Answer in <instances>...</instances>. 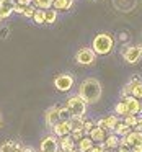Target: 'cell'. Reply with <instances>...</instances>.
<instances>
[{"label": "cell", "mask_w": 142, "mask_h": 152, "mask_svg": "<svg viewBox=\"0 0 142 152\" xmlns=\"http://www.w3.org/2000/svg\"><path fill=\"white\" fill-rule=\"evenodd\" d=\"M103 144H105L106 149H116V147H119V137L113 132V134L106 136V139H105Z\"/></svg>", "instance_id": "obj_22"}, {"label": "cell", "mask_w": 142, "mask_h": 152, "mask_svg": "<svg viewBox=\"0 0 142 152\" xmlns=\"http://www.w3.org/2000/svg\"><path fill=\"white\" fill-rule=\"evenodd\" d=\"M0 124H2V116H0Z\"/></svg>", "instance_id": "obj_40"}, {"label": "cell", "mask_w": 142, "mask_h": 152, "mask_svg": "<svg viewBox=\"0 0 142 152\" xmlns=\"http://www.w3.org/2000/svg\"><path fill=\"white\" fill-rule=\"evenodd\" d=\"M21 152H34V151H33V149H30V147H23V151H21Z\"/></svg>", "instance_id": "obj_38"}, {"label": "cell", "mask_w": 142, "mask_h": 152, "mask_svg": "<svg viewBox=\"0 0 142 152\" xmlns=\"http://www.w3.org/2000/svg\"><path fill=\"white\" fill-rule=\"evenodd\" d=\"M75 149V141L69 136H64V137H59V151L62 152H72Z\"/></svg>", "instance_id": "obj_15"}, {"label": "cell", "mask_w": 142, "mask_h": 152, "mask_svg": "<svg viewBox=\"0 0 142 152\" xmlns=\"http://www.w3.org/2000/svg\"><path fill=\"white\" fill-rule=\"evenodd\" d=\"M142 56V44H134L131 48H126L124 53H122V57L127 64H135Z\"/></svg>", "instance_id": "obj_5"}, {"label": "cell", "mask_w": 142, "mask_h": 152, "mask_svg": "<svg viewBox=\"0 0 142 152\" xmlns=\"http://www.w3.org/2000/svg\"><path fill=\"white\" fill-rule=\"evenodd\" d=\"M54 85L59 92H69L74 85V77L69 75V74H60L54 79Z\"/></svg>", "instance_id": "obj_8"}, {"label": "cell", "mask_w": 142, "mask_h": 152, "mask_svg": "<svg viewBox=\"0 0 142 152\" xmlns=\"http://www.w3.org/2000/svg\"><path fill=\"white\" fill-rule=\"evenodd\" d=\"M8 36V28H2L0 30V38H7Z\"/></svg>", "instance_id": "obj_34"}, {"label": "cell", "mask_w": 142, "mask_h": 152, "mask_svg": "<svg viewBox=\"0 0 142 152\" xmlns=\"http://www.w3.org/2000/svg\"><path fill=\"white\" fill-rule=\"evenodd\" d=\"M113 38L109 36L108 33H100L93 38V44H92V49L95 54H100V56H105V54L111 53L113 49Z\"/></svg>", "instance_id": "obj_2"}, {"label": "cell", "mask_w": 142, "mask_h": 152, "mask_svg": "<svg viewBox=\"0 0 142 152\" xmlns=\"http://www.w3.org/2000/svg\"><path fill=\"white\" fill-rule=\"evenodd\" d=\"M79 96L83 100L85 103H96L101 98V83L93 77L85 79L80 83L79 88Z\"/></svg>", "instance_id": "obj_1"}, {"label": "cell", "mask_w": 142, "mask_h": 152, "mask_svg": "<svg viewBox=\"0 0 142 152\" xmlns=\"http://www.w3.org/2000/svg\"><path fill=\"white\" fill-rule=\"evenodd\" d=\"M57 20V12L54 10V8H47V10H44V23H54V21Z\"/></svg>", "instance_id": "obj_23"}, {"label": "cell", "mask_w": 142, "mask_h": 152, "mask_svg": "<svg viewBox=\"0 0 142 152\" xmlns=\"http://www.w3.org/2000/svg\"><path fill=\"white\" fill-rule=\"evenodd\" d=\"M113 131H114V134L118 136V137H124V136H127L129 132L132 131V128H129L124 121H119L118 124L114 126V129H113Z\"/></svg>", "instance_id": "obj_19"}, {"label": "cell", "mask_w": 142, "mask_h": 152, "mask_svg": "<svg viewBox=\"0 0 142 152\" xmlns=\"http://www.w3.org/2000/svg\"><path fill=\"white\" fill-rule=\"evenodd\" d=\"M21 151H23V145L15 141H8L0 145V152H21Z\"/></svg>", "instance_id": "obj_18"}, {"label": "cell", "mask_w": 142, "mask_h": 152, "mask_svg": "<svg viewBox=\"0 0 142 152\" xmlns=\"http://www.w3.org/2000/svg\"><path fill=\"white\" fill-rule=\"evenodd\" d=\"M33 21L38 25H43L44 23V10L36 8V10H34V15H33Z\"/></svg>", "instance_id": "obj_27"}, {"label": "cell", "mask_w": 142, "mask_h": 152, "mask_svg": "<svg viewBox=\"0 0 142 152\" xmlns=\"http://www.w3.org/2000/svg\"><path fill=\"white\" fill-rule=\"evenodd\" d=\"M75 61L79 64H82V66H90V64L95 62V53L90 48H82V49L77 51Z\"/></svg>", "instance_id": "obj_7"}, {"label": "cell", "mask_w": 142, "mask_h": 152, "mask_svg": "<svg viewBox=\"0 0 142 152\" xmlns=\"http://www.w3.org/2000/svg\"><path fill=\"white\" fill-rule=\"evenodd\" d=\"M54 0H33V4L36 8H41V10H47V8L52 7Z\"/></svg>", "instance_id": "obj_24"}, {"label": "cell", "mask_w": 142, "mask_h": 152, "mask_svg": "<svg viewBox=\"0 0 142 152\" xmlns=\"http://www.w3.org/2000/svg\"><path fill=\"white\" fill-rule=\"evenodd\" d=\"M28 5H25V4H20V2H15V8H13V12H17V13H21L23 15L25 13V8H26Z\"/></svg>", "instance_id": "obj_31"}, {"label": "cell", "mask_w": 142, "mask_h": 152, "mask_svg": "<svg viewBox=\"0 0 142 152\" xmlns=\"http://www.w3.org/2000/svg\"><path fill=\"white\" fill-rule=\"evenodd\" d=\"M88 136L95 144H101V142H105V139L108 134H106V129H101V128H98V126H95Z\"/></svg>", "instance_id": "obj_16"}, {"label": "cell", "mask_w": 142, "mask_h": 152, "mask_svg": "<svg viewBox=\"0 0 142 152\" xmlns=\"http://www.w3.org/2000/svg\"><path fill=\"white\" fill-rule=\"evenodd\" d=\"M34 10H36V7H33V5H28L26 8H25V17L26 18H33V15H34Z\"/></svg>", "instance_id": "obj_32"}, {"label": "cell", "mask_w": 142, "mask_h": 152, "mask_svg": "<svg viewBox=\"0 0 142 152\" xmlns=\"http://www.w3.org/2000/svg\"><path fill=\"white\" fill-rule=\"evenodd\" d=\"M118 123H119L118 116L111 115V116H106V118L96 121L95 126H98V128H101V129H114V126L118 124Z\"/></svg>", "instance_id": "obj_13"}, {"label": "cell", "mask_w": 142, "mask_h": 152, "mask_svg": "<svg viewBox=\"0 0 142 152\" xmlns=\"http://www.w3.org/2000/svg\"><path fill=\"white\" fill-rule=\"evenodd\" d=\"M44 118H46V124L49 126V128H54V126L60 121L59 106H51V108L46 111V116H44Z\"/></svg>", "instance_id": "obj_11"}, {"label": "cell", "mask_w": 142, "mask_h": 152, "mask_svg": "<svg viewBox=\"0 0 142 152\" xmlns=\"http://www.w3.org/2000/svg\"><path fill=\"white\" fill-rule=\"evenodd\" d=\"M131 152H142V145H137V147H131Z\"/></svg>", "instance_id": "obj_36"}, {"label": "cell", "mask_w": 142, "mask_h": 152, "mask_svg": "<svg viewBox=\"0 0 142 152\" xmlns=\"http://www.w3.org/2000/svg\"><path fill=\"white\" fill-rule=\"evenodd\" d=\"M119 144L127 145V147H137V145H142V131H131L127 136H124L122 139H119Z\"/></svg>", "instance_id": "obj_6"}, {"label": "cell", "mask_w": 142, "mask_h": 152, "mask_svg": "<svg viewBox=\"0 0 142 152\" xmlns=\"http://www.w3.org/2000/svg\"><path fill=\"white\" fill-rule=\"evenodd\" d=\"M126 96H135V98L142 100V82L139 79H134L131 83H127L124 87V90H122V98H126Z\"/></svg>", "instance_id": "obj_4"}, {"label": "cell", "mask_w": 142, "mask_h": 152, "mask_svg": "<svg viewBox=\"0 0 142 152\" xmlns=\"http://www.w3.org/2000/svg\"><path fill=\"white\" fill-rule=\"evenodd\" d=\"M15 2H20V4H25V5H30L33 0H15Z\"/></svg>", "instance_id": "obj_37"}, {"label": "cell", "mask_w": 142, "mask_h": 152, "mask_svg": "<svg viewBox=\"0 0 142 152\" xmlns=\"http://www.w3.org/2000/svg\"><path fill=\"white\" fill-rule=\"evenodd\" d=\"M72 4H74V0H54L52 2V8L54 10H69L70 7H72Z\"/></svg>", "instance_id": "obj_21"}, {"label": "cell", "mask_w": 142, "mask_h": 152, "mask_svg": "<svg viewBox=\"0 0 142 152\" xmlns=\"http://www.w3.org/2000/svg\"><path fill=\"white\" fill-rule=\"evenodd\" d=\"M69 123H70L72 131H83V124H85L83 116H72V118L69 119Z\"/></svg>", "instance_id": "obj_20"}, {"label": "cell", "mask_w": 142, "mask_h": 152, "mask_svg": "<svg viewBox=\"0 0 142 152\" xmlns=\"http://www.w3.org/2000/svg\"><path fill=\"white\" fill-rule=\"evenodd\" d=\"M83 136H85V132H83V131H72V132H70V137H72L75 142H79Z\"/></svg>", "instance_id": "obj_30"}, {"label": "cell", "mask_w": 142, "mask_h": 152, "mask_svg": "<svg viewBox=\"0 0 142 152\" xmlns=\"http://www.w3.org/2000/svg\"><path fill=\"white\" fill-rule=\"evenodd\" d=\"M93 145H95V142L90 139V136H83V137L77 142V149H79L80 152H90V149H92Z\"/></svg>", "instance_id": "obj_17"}, {"label": "cell", "mask_w": 142, "mask_h": 152, "mask_svg": "<svg viewBox=\"0 0 142 152\" xmlns=\"http://www.w3.org/2000/svg\"><path fill=\"white\" fill-rule=\"evenodd\" d=\"M105 144H103V142H101V144H95V145H93V147L92 149H90V152H105Z\"/></svg>", "instance_id": "obj_33"}, {"label": "cell", "mask_w": 142, "mask_h": 152, "mask_svg": "<svg viewBox=\"0 0 142 152\" xmlns=\"http://www.w3.org/2000/svg\"><path fill=\"white\" fill-rule=\"evenodd\" d=\"M15 8V0H0V15H2V20L8 18L13 13Z\"/></svg>", "instance_id": "obj_14"}, {"label": "cell", "mask_w": 142, "mask_h": 152, "mask_svg": "<svg viewBox=\"0 0 142 152\" xmlns=\"http://www.w3.org/2000/svg\"><path fill=\"white\" fill-rule=\"evenodd\" d=\"M0 20H2V15H0Z\"/></svg>", "instance_id": "obj_41"}, {"label": "cell", "mask_w": 142, "mask_h": 152, "mask_svg": "<svg viewBox=\"0 0 142 152\" xmlns=\"http://www.w3.org/2000/svg\"><path fill=\"white\" fill-rule=\"evenodd\" d=\"M66 108L70 111L72 116H85V111H87V103L80 98L79 95H74L67 100V105Z\"/></svg>", "instance_id": "obj_3"}, {"label": "cell", "mask_w": 142, "mask_h": 152, "mask_svg": "<svg viewBox=\"0 0 142 152\" xmlns=\"http://www.w3.org/2000/svg\"><path fill=\"white\" fill-rule=\"evenodd\" d=\"M59 116H60V121H69V119L72 118V115H70V111L66 108V106H62V108L59 106Z\"/></svg>", "instance_id": "obj_28"}, {"label": "cell", "mask_w": 142, "mask_h": 152, "mask_svg": "<svg viewBox=\"0 0 142 152\" xmlns=\"http://www.w3.org/2000/svg\"><path fill=\"white\" fill-rule=\"evenodd\" d=\"M93 128H95V123L90 121V119H88V121L85 119V124H83V132H85V136H88L90 132H92Z\"/></svg>", "instance_id": "obj_29"}, {"label": "cell", "mask_w": 142, "mask_h": 152, "mask_svg": "<svg viewBox=\"0 0 142 152\" xmlns=\"http://www.w3.org/2000/svg\"><path fill=\"white\" fill-rule=\"evenodd\" d=\"M135 129H137V131H142V116L139 118V121H137V126H135Z\"/></svg>", "instance_id": "obj_35"}, {"label": "cell", "mask_w": 142, "mask_h": 152, "mask_svg": "<svg viewBox=\"0 0 142 152\" xmlns=\"http://www.w3.org/2000/svg\"><path fill=\"white\" fill-rule=\"evenodd\" d=\"M56 137H64V136H69L72 132V128H70V123L69 121H59L56 126L52 128Z\"/></svg>", "instance_id": "obj_12"}, {"label": "cell", "mask_w": 142, "mask_h": 152, "mask_svg": "<svg viewBox=\"0 0 142 152\" xmlns=\"http://www.w3.org/2000/svg\"><path fill=\"white\" fill-rule=\"evenodd\" d=\"M116 152H119V151H116Z\"/></svg>", "instance_id": "obj_42"}, {"label": "cell", "mask_w": 142, "mask_h": 152, "mask_svg": "<svg viewBox=\"0 0 142 152\" xmlns=\"http://www.w3.org/2000/svg\"><path fill=\"white\" fill-rule=\"evenodd\" d=\"M41 152H59V141L56 136H46L39 145Z\"/></svg>", "instance_id": "obj_9"}, {"label": "cell", "mask_w": 142, "mask_h": 152, "mask_svg": "<svg viewBox=\"0 0 142 152\" xmlns=\"http://www.w3.org/2000/svg\"><path fill=\"white\" fill-rule=\"evenodd\" d=\"M105 152H114L113 149H105Z\"/></svg>", "instance_id": "obj_39"}, {"label": "cell", "mask_w": 142, "mask_h": 152, "mask_svg": "<svg viewBox=\"0 0 142 152\" xmlns=\"http://www.w3.org/2000/svg\"><path fill=\"white\" fill-rule=\"evenodd\" d=\"M137 121H139V116H135V115H127V116H124V123L129 126V128H134V129H135Z\"/></svg>", "instance_id": "obj_26"}, {"label": "cell", "mask_w": 142, "mask_h": 152, "mask_svg": "<svg viewBox=\"0 0 142 152\" xmlns=\"http://www.w3.org/2000/svg\"><path fill=\"white\" fill-rule=\"evenodd\" d=\"M126 103V106H127V113L129 115H135L137 116L139 113H142V100L135 98V96H126V98H122Z\"/></svg>", "instance_id": "obj_10"}, {"label": "cell", "mask_w": 142, "mask_h": 152, "mask_svg": "<svg viewBox=\"0 0 142 152\" xmlns=\"http://www.w3.org/2000/svg\"><path fill=\"white\" fill-rule=\"evenodd\" d=\"M114 111L118 113L119 116H127V115H129V113H127V106H126L124 100H121V102H118V105H116Z\"/></svg>", "instance_id": "obj_25"}]
</instances>
